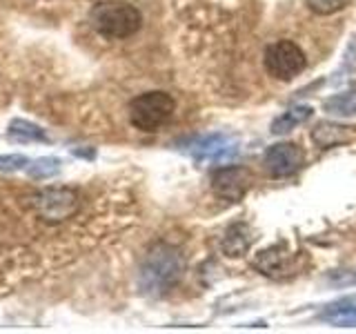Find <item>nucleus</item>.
<instances>
[{
    "mask_svg": "<svg viewBox=\"0 0 356 334\" xmlns=\"http://www.w3.org/2000/svg\"><path fill=\"white\" fill-rule=\"evenodd\" d=\"M33 207L47 223H63L81 207V196L72 187H47L33 196Z\"/></svg>",
    "mask_w": 356,
    "mask_h": 334,
    "instance_id": "5",
    "label": "nucleus"
},
{
    "mask_svg": "<svg viewBox=\"0 0 356 334\" xmlns=\"http://www.w3.org/2000/svg\"><path fill=\"white\" fill-rule=\"evenodd\" d=\"M348 7V0H307V9L318 16H332Z\"/></svg>",
    "mask_w": 356,
    "mask_h": 334,
    "instance_id": "13",
    "label": "nucleus"
},
{
    "mask_svg": "<svg viewBox=\"0 0 356 334\" xmlns=\"http://www.w3.org/2000/svg\"><path fill=\"white\" fill-rule=\"evenodd\" d=\"M11 136L29 138V141H44V134L40 132V127L31 125V122H27V120H14V122H11Z\"/></svg>",
    "mask_w": 356,
    "mask_h": 334,
    "instance_id": "14",
    "label": "nucleus"
},
{
    "mask_svg": "<svg viewBox=\"0 0 356 334\" xmlns=\"http://www.w3.org/2000/svg\"><path fill=\"white\" fill-rule=\"evenodd\" d=\"M309 116H312V107H294V109H289L287 114H283L281 118L274 120L272 134H285V132H289L292 127H296L298 122L307 120Z\"/></svg>",
    "mask_w": 356,
    "mask_h": 334,
    "instance_id": "12",
    "label": "nucleus"
},
{
    "mask_svg": "<svg viewBox=\"0 0 356 334\" xmlns=\"http://www.w3.org/2000/svg\"><path fill=\"white\" fill-rule=\"evenodd\" d=\"M252 245V232L250 228L245 225V223H236V225L227 228L225 237H222V243L220 248L225 252V256H243L245 252L250 250Z\"/></svg>",
    "mask_w": 356,
    "mask_h": 334,
    "instance_id": "10",
    "label": "nucleus"
},
{
    "mask_svg": "<svg viewBox=\"0 0 356 334\" xmlns=\"http://www.w3.org/2000/svg\"><path fill=\"white\" fill-rule=\"evenodd\" d=\"M185 261L170 245H156L140 267V285L149 294H165L181 281Z\"/></svg>",
    "mask_w": 356,
    "mask_h": 334,
    "instance_id": "2",
    "label": "nucleus"
},
{
    "mask_svg": "<svg viewBox=\"0 0 356 334\" xmlns=\"http://www.w3.org/2000/svg\"><path fill=\"white\" fill-rule=\"evenodd\" d=\"M254 185V174L243 165H227L220 167L211 176V189L214 194L227 203H238L243 196L250 192Z\"/></svg>",
    "mask_w": 356,
    "mask_h": 334,
    "instance_id": "6",
    "label": "nucleus"
},
{
    "mask_svg": "<svg viewBox=\"0 0 356 334\" xmlns=\"http://www.w3.org/2000/svg\"><path fill=\"white\" fill-rule=\"evenodd\" d=\"M305 152L296 143H276L263 154V167L272 178H287L303 170Z\"/></svg>",
    "mask_w": 356,
    "mask_h": 334,
    "instance_id": "8",
    "label": "nucleus"
},
{
    "mask_svg": "<svg viewBox=\"0 0 356 334\" xmlns=\"http://www.w3.org/2000/svg\"><path fill=\"white\" fill-rule=\"evenodd\" d=\"M254 267L267 278H276V281H283L296 274L300 270L298 265V256L292 254L287 243H276L272 248L261 250L254 259Z\"/></svg>",
    "mask_w": 356,
    "mask_h": 334,
    "instance_id": "7",
    "label": "nucleus"
},
{
    "mask_svg": "<svg viewBox=\"0 0 356 334\" xmlns=\"http://www.w3.org/2000/svg\"><path fill=\"white\" fill-rule=\"evenodd\" d=\"M89 22L103 38L125 40L143 27L140 11L122 0H105L89 11Z\"/></svg>",
    "mask_w": 356,
    "mask_h": 334,
    "instance_id": "1",
    "label": "nucleus"
},
{
    "mask_svg": "<svg viewBox=\"0 0 356 334\" xmlns=\"http://www.w3.org/2000/svg\"><path fill=\"white\" fill-rule=\"evenodd\" d=\"M334 326H356V299H345L339 303H332L325 312L321 315Z\"/></svg>",
    "mask_w": 356,
    "mask_h": 334,
    "instance_id": "11",
    "label": "nucleus"
},
{
    "mask_svg": "<svg viewBox=\"0 0 356 334\" xmlns=\"http://www.w3.org/2000/svg\"><path fill=\"white\" fill-rule=\"evenodd\" d=\"M312 141H314V145H318L321 150H332V148H339V145H348L354 141V127L323 120V122H316L314 129H312Z\"/></svg>",
    "mask_w": 356,
    "mask_h": 334,
    "instance_id": "9",
    "label": "nucleus"
},
{
    "mask_svg": "<svg viewBox=\"0 0 356 334\" xmlns=\"http://www.w3.org/2000/svg\"><path fill=\"white\" fill-rule=\"evenodd\" d=\"M263 65L265 72L276 81H294L307 67V56L292 40H276L265 47Z\"/></svg>",
    "mask_w": 356,
    "mask_h": 334,
    "instance_id": "4",
    "label": "nucleus"
},
{
    "mask_svg": "<svg viewBox=\"0 0 356 334\" xmlns=\"http://www.w3.org/2000/svg\"><path fill=\"white\" fill-rule=\"evenodd\" d=\"M33 165H36V163H33ZM58 165H60L58 159H40L38 165H36V167H31V170H29V174H31V176H36V178L51 176L56 170H58Z\"/></svg>",
    "mask_w": 356,
    "mask_h": 334,
    "instance_id": "15",
    "label": "nucleus"
},
{
    "mask_svg": "<svg viewBox=\"0 0 356 334\" xmlns=\"http://www.w3.org/2000/svg\"><path fill=\"white\" fill-rule=\"evenodd\" d=\"M174 111H176L174 98L167 92L154 89V92H145L136 96L129 103V122L140 132L154 134L172 120Z\"/></svg>",
    "mask_w": 356,
    "mask_h": 334,
    "instance_id": "3",
    "label": "nucleus"
},
{
    "mask_svg": "<svg viewBox=\"0 0 356 334\" xmlns=\"http://www.w3.org/2000/svg\"><path fill=\"white\" fill-rule=\"evenodd\" d=\"M27 159L25 156H3L0 159V170H18V167H25Z\"/></svg>",
    "mask_w": 356,
    "mask_h": 334,
    "instance_id": "16",
    "label": "nucleus"
}]
</instances>
